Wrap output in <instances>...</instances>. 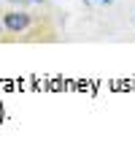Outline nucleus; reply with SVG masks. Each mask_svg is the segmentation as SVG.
I'll return each mask as SVG.
<instances>
[{
	"label": "nucleus",
	"mask_w": 135,
	"mask_h": 152,
	"mask_svg": "<svg viewBox=\"0 0 135 152\" xmlns=\"http://www.w3.org/2000/svg\"><path fill=\"white\" fill-rule=\"evenodd\" d=\"M30 27V14L27 11H6L3 14V30L19 35V33H25Z\"/></svg>",
	"instance_id": "obj_1"
},
{
	"label": "nucleus",
	"mask_w": 135,
	"mask_h": 152,
	"mask_svg": "<svg viewBox=\"0 0 135 152\" xmlns=\"http://www.w3.org/2000/svg\"><path fill=\"white\" fill-rule=\"evenodd\" d=\"M84 3H89V6H92V3H105V6H108V3H113V0H84Z\"/></svg>",
	"instance_id": "obj_2"
},
{
	"label": "nucleus",
	"mask_w": 135,
	"mask_h": 152,
	"mask_svg": "<svg viewBox=\"0 0 135 152\" xmlns=\"http://www.w3.org/2000/svg\"><path fill=\"white\" fill-rule=\"evenodd\" d=\"M0 33H3V22H0Z\"/></svg>",
	"instance_id": "obj_3"
}]
</instances>
